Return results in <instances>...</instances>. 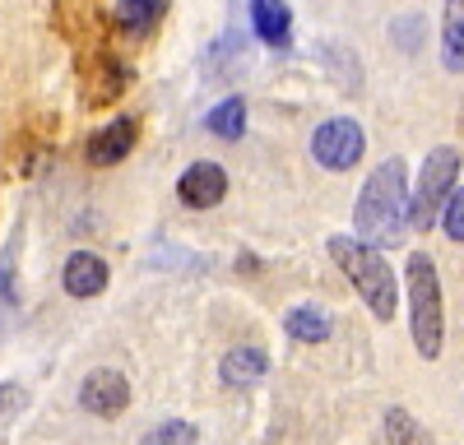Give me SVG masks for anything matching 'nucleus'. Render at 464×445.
Returning <instances> with one entry per match:
<instances>
[{"label": "nucleus", "mask_w": 464, "mask_h": 445, "mask_svg": "<svg viewBox=\"0 0 464 445\" xmlns=\"http://www.w3.org/2000/svg\"><path fill=\"white\" fill-rule=\"evenodd\" d=\"M205 126H209V135H218V139H242V130H246V102H242V98H223L209 117H205Z\"/></svg>", "instance_id": "14"}, {"label": "nucleus", "mask_w": 464, "mask_h": 445, "mask_svg": "<svg viewBox=\"0 0 464 445\" xmlns=\"http://www.w3.org/2000/svg\"><path fill=\"white\" fill-rule=\"evenodd\" d=\"M107 279H111L107 260L93 255V251H74V255L65 260V270H61V283H65L70 297H98V292L107 288Z\"/></svg>", "instance_id": "9"}, {"label": "nucleus", "mask_w": 464, "mask_h": 445, "mask_svg": "<svg viewBox=\"0 0 464 445\" xmlns=\"http://www.w3.org/2000/svg\"><path fill=\"white\" fill-rule=\"evenodd\" d=\"M353 228H358V241H367L376 251H391L404 241V232H409V167H404V158H385L367 176L358 209H353Z\"/></svg>", "instance_id": "1"}, {"label": "nucleus", "mask_w": 464, "mask_h": 445, "mask_svg": "<svg viewBox=\"0 0 464 445\" xmlns=\"http://www.w3.org/2000/svg\"><path fill=\"white\" fill-rule=\"evenodd\" d=\"M385 440L391 445H432V436L422 431L404 408H391V413H385Z\"/></svg>", "instance_id": "16"}, {"label": "nucleus", "mask_w": 464, "mask_h": 445, "mask_svg": "<svg viewBox=\"0 0 464 445\" xmlns=\"http://www.w3.org/2000/svg\"><path fill=\"white\" fill-rule=\"evenodd\" d=\"M330 255L334 265L353 279V288L362 292V302L376 320H391L400 307V288H395V270L385 265V255L358 237H330Z\"/></svg>", "instance_id": "2"}, {"label": "nucleus", "mask_w": 464, "mask_h": 445, "mask_svg": "<svg viewBox=\"0 0 464 445\" xmlns=\"http://www.w3.org/2000/svg\"><path fill=\"white\" fill-rule=\"evenodd\" d=\"M140 445H196V427L181 422V418H172V422H159L153 431H144Z\"/></svg>", "instance_id": "17"}, {"label": "nucleus", "mask_w": 464, "mask_h": 445, "mask_svg": "<svg viewBox=\"0 0 464 445\" xmlns=\"http://www.w3.org/2000/svg\"><path fill=\"white\" fill-rule=\"evenodd\" d=\"M159 14H163V0H121V5H116V24H121L126 33H135V37H144L153 24H159Z\"/></svg>", "instance_id": "15"}, {"label": "nucleus", "mask_w": 464, "mask_h": 445, "mask_svg": "<svg viewBox=\"0 0 464 445\" xmlns=\"http://www.w3.org/2000/svg\"><path fill=\"white\" fill-rule=\"evenodd\" d=\"M265 371H269V357L260 353V348H232L223 362H218V376H223V385H237V390H246V385H256V381H265Z\"/></svg>", "instance_id": "11"}, {"label": "nucleus", "mask_w": 464, "mask_h": 445, "mask_svg": "<svg viewBox=\"0 0 464 445\" xmlns=\"http://www.w3.org/2000/svg\"><path fill=\"white\" fill-rule=\"evenodd\" d=\"M177 195L186 209H214L227 195V172L218 163H190L177 181Z\"/></svg>", "instance_id": "7"}, {"label": "nucleus", "mask_w": 464, "mask_h": 445, "mask_svg": "<svg viewBox=\"0 0 464 445\" xmlns=\"http://www.w3.org/2000/svg\"><path fill=\"white\" fill-rule=\"evenodd\" d=\"M80 403L89 408L93 418H116L130 403V381L121 376V371H111V366H98L93 376H84V385H80Z\"/></svg>", "instance_id": "6"}, {"label": "nucleus", "mask_w": 464, "mask_h": 445, "mask_svg": "<svg viewBox=\"0 0 464 445\" xmlns=\"http://www.w3.org/2000/svg\"><path fill=\"white\" fill-rule=\"evenodd\" d=\"M441 61H446V70L464 74V0H446V24H441Z\"/></svg>", "instance_id": "12"}, {"label": "nucleus", "mask_w": 464, "mask_h": 445, "mask_svg": "<svg viewBox=\"0 0 464 445\" xmlns=\"http://www.w3.org/2000/svg\"><path fill=\"white\" fill-rule=\"evenodd\" d=\"M409 329L422 357L441 353V283H437L432 255L409 260Z\"/></svg>", "instance_id": "3"}, {"label": "nucleus", "mask_w": 464, "mask_h": 445, "mask_svg": "<svg viewBox=\"0 0 464 445\" xmlns=\"http://www.w3.org/2000/svg\"><path fill=\"white\" fill-rule=\"evenodd\" d=\"M251 24L260 33V43H269L275 52L288 47V37H293V10L284 5V0H251Z\"/></svg>", "instance_id": "10"}, {"label": "nucleus", "mask_w": 464, "mask_h": 445, "mask_svg": "<svg viewBox=\"0 0 464 445\" xmlns=\"http://www.w3.org/2000/svg\"><path fill=\"white\" fill-rule=\"evenodd\" d=\"M362 148H367V135L358 121H348V117H334L325 121L316 135H312V158L330 172H348L358 158H362Z\"/></svg>", "instance_id": "5"}, {"label": "nucleus", "mask_w": 464, "mask_h": 445, "mask_svg": "<svg viewBox=\"0 0 464 445\" xmlns=\"http://www.w3.org/2000/svg\"><path fill=\"white\" fill-rule=\"evenodd\" d=\"M135 139H140V121H135V117L107 121L102 130H93V135H89V144H84V158H89L93 167H111V163H121V158L130 154Z\"/></svg>", "instance_id": "8"}, {"label": "nucleus", "mask_w": 464, "mask_h": 445, "mask_svg": "<svg viewBox=\"0 0 464 445\" xmlns=\"http://www.w3.org/2000/svg\"><path fill=\"white\" fill-rule=\"evenodd\" d=\"M441 222H446V237H450V241H464V185L446 195V204H441Z\"/></svg>", "instance_id": "18"}, {"label": "nucleus", "mask_w": 464, "mask_h": 445, "mask_svg": "<svg viewBox=\"0 0 464 445\" xmlns=\"http://www.w3.org/2000/svg\"><path fill=\"white\" fill-rule=\"evenodd\" d=\"M284 329L293 334L297 344H325L330 339V316L321 311V307H293L288 316H284Z\"/></svg>", "instance_id": "13"}, {"label": "nucleus", "mask_w": 464, "mask_h": 445, "mask_svg": "<svg viewBox=\"0 0 464 445\" xmlns=\"http://www.w3.org/2000/svg\"><path fill=\"white\" fill-rule=\"evenodd\" d=\"M455 181H459V154L455 148H432L418 172V195H409V228H418V232L432 228L446 195L455 191Z\"/></svg>", "instance_id": "4"}]
</instances>
